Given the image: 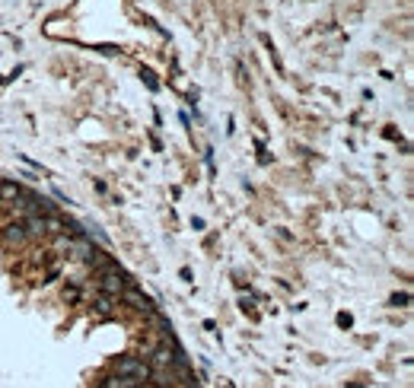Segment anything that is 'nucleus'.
Listing matches in <instances>:
<instances>
[{"label":"nucleus","instance_id":"nucleus-1","mask_svg":"<svg viewBox=\"0 0 414 388\" xmlns=\"http://www.w3.org/2000/svg\"><path fill=\"white\" fill-rule=\"evenodd\" d=\"M109 373H115V375H131V379L147 382V379H150L153 369H150V363H147L144 356L128 354V356H118V360L109 366Z\"/></svg>","mask_w":414,"mask_h":388}]
</instances>
